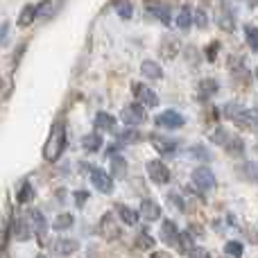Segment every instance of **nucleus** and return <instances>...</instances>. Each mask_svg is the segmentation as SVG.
I'll return each mask as SVG.
<instances>
[{
  "mask_svg": "<svg viewBox=\"0 0 258 258\" xmlns=\"http://www.w3.org/2000/svg\"><path fill=\"white\" fill-rule=\"evenodd\" d=\"M188 256L190 258H211V254L204 249V247H192V249L188 251Z\"/></svg>",
  "mask_w": 258,
  "mask_h": 258,
  "instance_id": "obj_41",
  "label": "nucleus"
},
{
  "mask_svg": "<svg viewBox=\"0 0 258 258\" xmlns=\"http://www.w3.org/2000/svg\"><path fill=\"white\" fill-rule=\"evenodd\" d=\"M120 120L125 122L127 127H138V125H143V122L147 120V113H145V109L141 107V104H127L125 109H122V113H120Z\"/></svg>",
  "mask_w": 258,
  "mask_h": 258,
  "instance_id": "obj_7",
  "label": "nucleus"
},
{
  "mask_svg": "<svg viewBox=\"0 0 258 258\" xmlns=\"http://www.w3.org/2000/svg\"><path fill=\"white\" fill-rule=\"evenodd\" d=\"M229 138H231V132H229L227 127H218V129L213 132V136H211V141H213L215 145H222V147H224V145L229 143Z\"/></svg>",
  "mask_w": 258,
  "mask_h": 258,
  "instance_id": "obj_30",
  "label": "nucleus"
},
{
  "mask_svg": "<svg viewBox=\"0 0 258 258\" xmlns=\"http://www.w3.org/2000/svg\"><path fill=\"white\" fill-rule=\"evenodd\" d=\"M120 138H122V143H138L141 141V132H138V129H132V127H127L125 132L120 134Z\"/></svg>",
  "mask_w": 258,
  "mask_h": 258,
  "instance_id": "obj_35",
  "label": "nucleus"
},
{
  "mask_svg": "<svg viewBox=\"0 0 258 258\" xmlns=\"http://www.w3.org/2000/svg\"><path fill=\"white\" fill-rule=\"evenodd\" d=\"M73 224H75V215L73 213H59L57 218H54L52 227L57 229V231H68V229H73Z\"/></svg>",
  "mask_w": 258,
  "mask_h": 258,
  "instance_id": "obj_24",
  "label": "nucleus"
},
{
  "mask_svg": "<svg viewBox=\"0 0 258 258\" xmlns=\"http://www.w3.org/2000/svg\"><path fill=\"white\" fill-rule=\"evenodd\" d=\"M233 122H236L240 129H254L256 127V111H254V109H245V107H242L240 111H238V116L233 118Z\"/></svg>",
  "mask_w": 258,
  "mask_h": 258,
  "instance_id": "obj_16",
  "label": "nucleus"
},
{
  "mask_svg": "<svg viewBox=\"0 0 258 258\" xmlns=\"http://www.w3.org/2000/svg\"><path fill=\"white\" fill-rule=\"evenodd\" d=\"M218 23H220V27H222V30H227V32H233V30H236V23H233V16H231V12H229V9L220 12Z\"/></svg>",
  "mask_w": 258,
  "mask_h": 258,
  "instance_id": "obj_31",
  "label": "nucleus"
},
{
  "mask_svg": "<svg viewBox=\"0 0 258 258\" xmlns=\"http://www.w3.org/2000/svg\"><path fill=\"white\" fill-rule=\"evenodd\" d=\"M77 249H80V242L73 240V238H57L52 242V251L57 256H73Z\"/></svg>",
  "mask_w": 258,
  "mask_h": 258,
  "instance_id": "obj_12",
  "label": "nucleus"
},
{
  "mask_svg": "<svg viewBox=\"0 0 258 258\" xmlns=\"http://www.w3.org/2000/svg\"><path fill=\"white\" fill-rule=\"evenodd\" d=\"M111 174H113V177H125V174H127L125 156H120V154H113L111 156Z\"/></svg>",
  "mask_w": 258,
  "mask_h": 258,
  "instance_id": "obj_25",
  "label": "nucleus"
},
{
  "mask_svg": "<svg viewBox=\"0 0 258 258\" xmlns=\"http://www.w3.org/2000/svg\"><path fill=\"white\" fill-rule=\"evenodd\" d=\"M113 209H116V215L127 224V227H134V224L141 220V218H138V211L132 209V206H127V204H122V202H118Z\"/></svg>",
  "mask_w": 258,
  "mask_h": 258,
  "instance_id": "obj_14",
  "label": "nucleus"
},
{
  "mask_svg": "<svg viewBox=\"0 0 258 258\" xmlns=\"http://www.w3.org/2000/svg\"><path fill=\"white\" fill-rule=\"evenodd\" d=\"M86 200H89V192H86V190H77V192H75V202H77V206H84V204H86Z\"/></svg>",
  "mask_w": 258,
  "mask_h": 258,
  "instance_id": "obj_43",
  "label": "nucleus"
},
{
  "mask_svg": "<svg viewBox=\"0 0 258 258\" xmlns=\"http://www.w3.org/2000/svg\"><path fill=\"white\" fill-rule=\"evenodd\" d=\"M161 54H163V59H174L179 54V41L177 39H163V43H161Z\"/></svg>",
  "mask_w": 258,
  "mask_h": 258,
  "instance_id": "obj_23",
  "label": "nucleus"
},
{
  "mask_svg": "<svg viewBox=\"0 0 258 258\" xmlns=\"http://www.w3.org/2000/svg\"><path fill=\"white\" fill-rule=\"evenodd\" d=\"M27 224H30V229L39 236V240H43L45 233H48V222H45V215L41 213V211H30L27 213Z\"/></svg>",
  "mask_w": 258,
  "mask_h": 258,
  "instance_id": "obj_10",
  "label": "nucleus"
},
{
  "mask_svg": "<svg viewBox=\"0 0 258 258\" xmlns=\"http://www.w3.org/2000/svg\"><path fill=\"white\" fill-rule=\"evenodd\" d=\"M91 183H93L95 190L104 192V195H109V192L113 190V177L107 172V170H102V168L91 170Z\"/></svg>",
  "mask_w": 258,
  "mask_h": 258,
  "instance_id": "obj_9",
  "label": "nucleus"
},
{
  "mask_svg": "<svg viewBox=\"0 0 258 258\" xmlns=\"http://www.w3.org/2000/svg\"><path fill=\"white\" fill-rule=\"evenodd\" d=\"M132 12H134L132 3H127V0L120 5V7H118V16H120V18H132Z\"/></svg>",
  "mask_w": 258,
  "mask_h": 258,
  "instance_id": "obj_39",
  "label": "nucleus"
},
{
  "mask_svg": "<svg viewBox=\"0 0 258 258\" xmlns=\"http://www.w3.org/2000/svg\"><path fill=\"white\" fill-rule=\"evenodd\" d=\"M36 258H45V256H43V254H39V256H36Z\"/></svg>",
  "mask_w": 258,
  "mask_h": 258,
  "instance_id": "obj_46",
  "label": "nucleus"
},
{
  "mask_svg": "<svg viewBox=\"0 0 258 258\" xmlns=\"http://www.w3.org/2000/svg\"><path fill=\"white\" fill-rule=\"evenodd\" d=\"M192 183H195V188L202 192H211V190H215V186H218L213 170L206 168V165H200V168L192 170Z\"/></svg>",
  "mask_w": 258,
  "mask_h": 258,
  "instance_id": "obj_3",
  "label": "nucleus"
},
{
  "mask_svg": "<svg viewBox=\"0 0 258 258\" xmlns=\"http://www.w3.org/2000/svg\"><path fill=\"white\" fill-rule=\"evenodd\" d=\"M242 109V104H238V102H229V104H224L222 107V113L229 118V120H233V118L238 116V111Z\"/></svg>",
  "mask_w": 258,
  "mask_h": 258,
  "instance_id": "obj_36",
  "label": "nucleus"
},
{
  "mask_svg": "<svg viewBox=\"0 0 258 258\" xmlns=\"http://www.w3.org/2000/svg\"><path fill=\"white\" fill-rule=\"evenodd\" d=\"M141 73H143V77H147V80H152V82L163 77V68L156 61H152V59H145V61L141 63Z\"/></svg>",
  "mask_w": 258,
  "mask_h": 258,
  "instance_id": "obj_17",
  "label": "nucleus"
},
{
  "mask_svg": "<svg viewBox=\"0 0 258 258\" xmlns=\"http://www.w3.org/2000/svg\"><path fill=\"white\" fill-rule=\"evenodd\" d=\"M150 258H172V256H170L168 251H152Z\"/></svg>",
  "mask_w": 258,
  "mask_h": 258,
  "instance_id": "obj_44",
  "label": "nucleus"
},
{
  "mask_svg": "<svg viewBox=\"0 0 258 258\" xmlns=\"http://www.w3.org/2000/svg\"><path fill=\"white\" fill-rule=\"evenodd\" d=\"M132 93L136 98V104L145 107H159V95L150 89V84H143V82H132Z\"/></svg>",
  "mask_w": 258,
  "mask_h": 258,
  "instance_id": "obj_2",
  "label": "nucleus"
},
{
  "mask_svg": "<svg viewBox=\"0 0 258 258\" xmlns=\"http://www.w3.org/2000/svg\"><path fill=\"white\" fill-rule=\"evenodd\" d=\"M36 18V7L34 5H25V7L21 9V14H18V27H30L32 23H34Z\"/></svg>",
  "mask_w": 258,
  "mask_h": 258,
  "instance_id": "obj_21",
  "label": "nucleus"
},
{
  "mask_svg": "<svg viewBox=\"0 0 258 258\" xmlns=\"http://www.w3.org/2000/svg\"><path fill=\"white\" fill-rule=\"evenodd\" d=\"M154 125L161 127V129H181L183 125H186V118L181 116L179 111H174V109H168V111L159 113V116L154 118Z\"/></svg>",
  "mask_w": 258,
  "mask_h": 258,
  "instance_id": "obj_6",
  "label": "nucleus"
},
{
  "mask_svg": "<svg viewBox=\"0 0 258 258\" xmlns=\"http://www.w3.org/2000/svg\"><path fill=\"white\" fill-rule=\"evenodd\" d=\"M136 247L138 249H152V247H154V238L147 231H141V236L136 238Z\"/></svg>",
  "mask_w": 258,
  "mask_h": 258,
  "instance_id": "obj_33",
  "label": "nucleus"
},
{
  "mask_svg": "<svg viewBox=\"0 0 258 258\" xmlns=\"http://www.w3.org/2000/svg\"><path fill=\"white\" fill-rule=\"evenodd\" d=\"M138 218H145L147 222H156V220L161 218V206L152 200H143L141 211H138Z\"/></svg>",
  "mask_w": 258,
  "mask_h": 258,
  "instance_id": "obj_13",
  "label": "nucleus"
},
{
  "mask_svg": "<svg viewBox=\"0 0 258 258\" xmlns=\"http://www.w3.org/2000/svg\"><path fill=\"white\" fill-rule=\"evenodd\" d=\"M14 236H16V240H30L32 238V229L25 218H16V222H14Z\"/></svg>",
  "mask_w": 258,
  "mask_h": 258,
  "instance_id": "obj_20",
  "label": "nucleus"
},
{
  "mask_svg": "<svg viewBox=\"0 0 258 258\" xmlns=\"http://www.w3.org/2000/svg\"><path fill=\"white\" fill-rule=\"evenodd\" d=\"M220 91V84L215 80H211V77H206V80H202L200 82V95L204 100H209V98H213L215 93Z\"/></svg>",
  "mask_w": 258,
  "mask_h": 258,
  "instance_id": "obj_22",
  "label": "nucleus"
},
{
  "mask_svg": "<svg viewBox=\"0 0 258 258\" xmlns=\"http://www.w3.org/2000/svg\"><path fill=\"white\" fill-rule=\"evenodd\" d=\"M190 25H192V12H190V7H183L177 16V27L179 30H188Z\"/></svg>",
  "mask_w": 258,
  "mask_h": 258,
  "instance_id": "obj_28",
  "label": "nucleus"
},
{
  "mask_svg": "<svg viewBox=\"0 0 258 258\" xmlns=\"http://www.w3.org/2000/svg\"><path fill=\"white\" fill-rule=\"evenodd\" d=\"M95 127L98 129H102V132H113L116 129V118L111 116V113H107V111H98L95 113Z\"/></svg>",
  "mask_w": 258,
  "mask_h": 258,
  "instance_id": "obj_18",
  "label": "nucleus"
},
{
  "mask_svg": "<svg viewBox=\"0 0 258 258\" xmlns=\"http://www.w3.org/2000/svg\"><path fill=\"white\" fill-rule=\"evenodd\" d=\"M190 154H195V159H206V161L211 159V152L206 150L204 145H192L190 147Z\"/></svg>",
  "mask_w": 258,
  "mask_h": 258,
  "instance_id": "obj_38",
  "label": "nucleus"
},
{
  "mask_svg": "<svg viewBox=\"0 0 258 258\" xmlns=\"http://www.w3.org/2000/svg\"><path fill=\"white\" fill-rule=\"evenodd\" d=\"M245 36H247V43H249L251 50H258V30L254 25H245Z\"/></svg>",
  "mask_w": 258,
  "mask_h": 258,
  "instance_id": "obj_34",
  "label": "nucleus"
},
{
  "mask_svg": "<svg viewBox=\"0 0 258 258\" xmlns=\"http://www.w3.org/2000/svg\"><path fill=\"white\" fill-rule=\"evenodd\" d=\"M102 145H104V141H102V136H100L98 132H91V134H86V136L82 138V147H84L86 152H91V154L98 152Z\"/></svg>",
  "mask_w": 258,
  "mask_h": 258,
  "instance_id": "obj_19",
  "label": "nucleus"
},
{
  "mask_svg": "<svg viewBox=\"0 0 258 258\" xmlns=\"http://www.w3.org/2000/svg\"><path fill=\"white\" fill-rule=\"evenodd\" d=\"M98 231L104 240H118L120 238V227H118L116 218H113V211H107V213L100 218V224H98Z\"/></svg>",
  "mask_w": 258,
  "mask_h": 258,
  "instance_id": "obj_4",
  "label": "nucleus"
},
{
  "mask_svg": "<svg viewBox=\"0 0 258 258\" xmlns=\"http://www.w3.org/2000/svg\"><path fill=\"white\" fill-rule=\"evenodd\" d=\"M218 48H220L218 41H213V43L209 45V50H206V59H209V61H215V54H218Z\"/></svg>",
  "mask_w": 258,
  "mask_h": 258,
  "instance_id": "obj_42",
  "label": "nucleus"
},
{
  "mask_svg": "<svg viewBox=\"0 0 258 258\" xmlns=\"http://www.w3.org/2000/svg\"><path fill=\"white\" fill-rule=\"evenodd\" d=\"M147 138H150L152 147H154L161 156H174L179 152V143L174 141V138H163V136H159V134H150Z\"/></svg>",
  "mask_w": 258,
  "mask_h": 258,
  "instance_id": "obj_8",
  "label": "nucleus"
},
{
  "mask_svg": "<svg viewBox=\"0 0 258 258\" xmlns=\"http://www.w3.org/2000/svg\"><path fill=\"white\" fill-rule=\"evenodd\" d=\"M18 202L21 204H27V202H32L34 200V188H32V183L30 181H23L21 183V188H18Z\"/></svg>",
  "mask_w": 258,
  "mask_h": 258,
  "instance_id": "obj_27",
  "label": "nucleus"
},
{
  "mask_svg": "<svg viewBox=\"0 0 258 258\" xmlns=\"http://www.w3.org/2000/svg\"><path fill=\"white\" fill-rule=\"evenodd\" d=\"M145 170H147V177H150L154 183H159V186L170 183V170H168V165H165L163 161H159V159L147 161Z\"/></svg>",
  "mask_w": 258,
  "mask_h": 258,
  "instance_id": "obj_5",
  "label": "nucleus"
},
{
  "mask_svg": "<svg viewBox=\"0 0 258 258\" xmlns=\"http://www.w3.org/2000/svg\"><path fill=\"white\" fill-rule=\"evenodd\" d=\"M147 12L154 14L161 23H165V25L170 23V7L165 3H159V0H147Z\"/></svg>",
  "mask_w": 258,
  "mask_h": 258,
  "instance_id": "obj_15",
  "label": "nucleus"
},
{
  "mask_svg": "<svg viewBox=\"0 0 258 258\" xmlns=\"http://www.w3.org/2000/svg\"><path fill=\"white\" fill-rule=\"evenodd\" d=\"M224 251H227L229 256H233V258H242V254H245L242 242H238V240H229L227 247H224Z\"/></svg>",
  "mask_w": 258,
  "mask_h": 258,
  "instance_id": "obj_32",
  "label": "nucleus"
},
{
  "mask_svg": "<svg viewBox=\"0 0 258 258\" xmlns=\"http://www.w3.org/2000/svg\"><path fill=\"white\" fill-rule=\"evenodd\" d=\"M192 16H195V25L200 27V30H204V27L209 25V16H206L204 9H195V12H192Z\"/></svg>",
  "mask_w": 258,
  "mask_h": 258,
  "instance_id": "obj_37",
  "label": "nucleus"
},
{
  "mask_svg": "<svg viewBox=\"0 0 258 258\" xmlns=\"http://www.w3.org/2000/svg\"><path fill=\"white\" fill-rule=\"evenodd\" d=\"M224 150H227L229 154L238 156V154H242V152H245V141H242L240 136H233V134H231V138H229V143L224 145Z\"/></svg>",
  "mask_w": 258,
  "mask_h": 258,
  "instance_id": "obj_26",
  "label": "nucleus"
},
{
  "mask_svg": "<svg viewBox=\"0 0 258 258\" xmlns=\"http://www.w3.org/2000/svg\"><path fill=\"white\" fill-rule=\"evenodd\" d=\"M36 7V16H39V14H50V9H52V0H43V3H39V5H34Z\"/></svg>",
  "mask_w": 258,
  "mask_h": 258,
  "instance_id": "obj_40",
  "label": "nucleus"
},
{
  "mask_svg": "<svg viewBox=\"0 0 258 258\" xmlns=\"http://www.w3.org/2000/svg\"><path fill=\"white\" fill-rule=\"evenodd\" d=\"M192 236L190 233H179V240H177V249H179V254H188V251L192 249Z\"/></svg>",
  "mask_w": 258,
  "mask_h": 258,
  "instance_id": "obj_29",
  "label": "nucleus"
},
{
  "mask_svg": "<svg viewBox=\"0 0 258 258\" xmlns=\"http://www.w3.org/2000/svg\"><path fill=\"white\" fill-rule=\"evenodd\" d=\"M7 30H9V25L3 23V25H0V43H3V36H7Z\"/></svg>",
  "mask_w": 258,
  "mask_h": 258,
  "instance_id": "obj_45",
  "label": "nucleus"
},
{
  "mask_svg": "<svg viewBox=\"0 0 258 258\" xmlns=\"http://www.w3.org/2000/svg\"><path fill=\"white\" fill-rule=\"evenodd\" d=\"M159 238L165 242L168 247H177V240H179V229L172 220H163L161 222V231H159Z\"/></svg>",
  "mask_w": 258,
  "mask_h": 258,
  "instance_id": "obj_11",
  "label": "nucleus"
},
{
  "mask_svg": "<svg viewBox=\"0 0 258 258\" xmlns=\"http://www.w3.org/2000/svg\"><path fill=\"white\" fill-rule=\"evenodd\" d=\"M63 150H66V125L57 122L50 129V136L43 145V159L52 163V161H57L63 154Z\"/></svg>",
  "mask_w": 258,
  "mask_h": 258,
  "instance_id": "obj_1",
  "label": "nucleus"
}]
</instances>
